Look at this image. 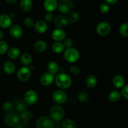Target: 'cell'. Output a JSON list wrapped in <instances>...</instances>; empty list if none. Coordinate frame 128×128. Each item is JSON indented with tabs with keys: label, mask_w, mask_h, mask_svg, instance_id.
Listing matches in <instances>:
<instances>
[{
	"label": "cell",
	"mask_w": 128,
	"mask_h": 128,
	"mask_svg": "<svg viewBox=\"0 0 128 128\" xmlns=\"http://www.w3.org/2000/svg\"><path fill=\"white\" fill-rule=\"evenodd\" d=\"M80 54L78 50L73 47L66 48L64 52V59L70 63L76 62L80 58Z\"/></svg>",
	"instance_id": "cell-3"
},
{
	"label": "cell",
	"mask_w": 128,
	"mask_h": 128,
	"mask_svg": "<svg viewBox=\"0 0 128 128\" xmlns=\"http://www.w3.org/2000/svg\"><path fill=\"white\" fill-rule=\"evenodd\" d=\"M12 18L11 16L6 14L0 15V27L2 28H8L11 26Z\"/></svg>",
	"instance_id": "cell-16"
},
{
	"label": "cell",
	"mask_w": 128,
	"mask_h": 128,
	"mask_svg": "<svg viewBox=\"0 0 128 128\" xmlns=\"http://www.w3.org/2000/svg\"><path fill=\"white\" fill-rule=\"evenodd\" d=\"M55 128H61V127H55Z\"/></svg>",
	"instance_id": "cell-46"
},
{
	"label": "cell",
	"mask_w": 128,
	"mask_h": 128,
	"mask_svg": "<svg viewBox=\"0 0 128 128\" xmlns=\"http://www.w3.org/2000/svg\"><path fill=\"white\" fill-rule=\"evenodd\" d=\"M48 72L52 75H56L60 71V65L56 61H51L48 63Z\"/></svg>",
	"instance_id": "cell-19"
},
{
	"label": "cell",
	"mask_w": 128,
	"mask_h": 128,
	"mask_svg": "<svg viewBox=\"0 0 128 128\" xmlns=\"http://www.w3.org/2000/svg\"><path fill=\"white\" fill-rule=\"evenodd\" d=\"M68 19L64 15H58L54 18V23L58 28H61L67 26L68 24Z\"/></svg>",
	"instance_id": "cell-12"
},
{
	"label": "cell",
	"mask_w": 128,
	"mask_h": 128,
	"mask_svg": "<svg viewBox=\"0 0 128 128\" xmlns=\"http://www.w3.org/2000/svg\"><path fill=\"white\" fill-rule=\"evenodd\" d=\"M61 127V128H77V124L74 120L71 119H67L62 122Z\"/></svg>",
	"instance_id": "cell-27"
},
{
	"label": "cell",
	"mask_w": 128,
	"mask_h": 128,
	"mask_svg": "<svg viewBox=\"0 0 128 128\" xmlns=\"http://www.w3.org/2000/svg\"><path fill=\"white\" fill-rule=\"evenodd\" d=\"M121 95L120 92L118 90H113L109 94L108 99L110 101L112 102H116L121 99Z\"/></svg>",
	"instance_id": "cell-29"
},
{
	"label": "cell",
	"mask_w": 128,
	"mask_h": 128,
	"mask_svg": "<svg viewBox=\"0 0 128 128\" xmlns=\"http://www.w3.org/2000/svg\"><path fill=\"white\" fill-rule=\"evenodd\" d=\"M4 37V33L2 30H0V40H2Z\"/></svg>",
	"instance_id": "cell-45"
},
{
	"label": "cell",
	"mask_w": 128,
	"mask_h": 128,
	"mask_svg": "<svg viewBox=\"0 0 128 128\" xmlns=\"http://www.w3.org/2000/svg\"><path fill=\"white\" fill-rule=\"evenodd\" d=\"M68 21L71 23H76L80 20V15L76 11H71L70 13H69Z\"/></svg>",
	"instance_id": "cell-34"
},
{
	"label": "cell",
	"mask_w": 128,
	"mask_h": 128,
	"mask_svg": "<svg viewBox=\"0 0 128 128\" xmlns=\"http://www.w3.org/2000/svg\"><path fill=\"white\" fill-rule=\"evenodd\" d=\"M51 36L54 41L61 42L66 38V32L61 28H56L52 31Z\"/></svg>",
	"instance_id": "cell-14"
},
{
	"label": "cell",
	"mask_w": 128,
	"mask_h": 128,
	"mask_svg": "<svg viewBox=\"0 0 128 128\" xmlns=\"http://www.w3.org/2000/svg\"><path fill=\"white\" fill-rule=\"evenodd\" d=\"M5 1L9 4H14L17 1V0H5Z\"/></svg>",
	"instance_id": "cell-44"
},
{
	"label": "cell",
	"mask_w": 128,
	"mask_h": 128,
	"mask_svg": "<svg viewBox=\"0 0 128 128\" xmlns=\"http://www.w3.org/2000/svg\"><path fill=\"white\" fill-rule=\"evenodd\" d=\"M112 84L117 89L122 88L125 85L124 78L121 75H116L112 79Z\"/></svg>",
	"instance_id": "cell-18"
},
{
	"label": "cell",
	"mask_w": 128,
	"mask_h": 128,
	"mask_svg": "<svg viewBox=\"0 0 128 128\" xmlns=\"http://www.w3.org/2000/svg\"><path fill=\"white\" fill-rule=\"evenodd\" d=\"M40 80L41 84L43 86H50L52 85V83L54 81V76L48 72L41 75Z\"/></svg>",
	"instance_id": "cell-11"
},
{
	"label": "cell",
	"mask_w": 128,
	"mask_h": 128,
	"mask_svg": "<svg viewBox=\"0 0 128 128\" xmlns=\"http://www.w3.org/2000/svg\"><path fill=\"white\" fill-rule=\"evenodd\" d=\"M15 109H16V111L19 112H22L24 110H26L27 109V104L24 102V100H20V99H18L15 102Z\"/></svg>",
	"instance_id": "cell-26"
},
{
	"label": "cell",
	"mask_w": 128,
	"mask_h": 128,
	"mask_svg": "<svg viewBox=\"0 0 128 128\" xmlns=\"http://www.w3.org/2000/svg\"><path fill=\"white\" fill-rule=\"evenodd\" d=\"M96 33L101 36H104L108 35L111 31V25L106 21H102L98 23L96 26Z\"/></svg>",
	"instance_id": "cell-9"
},
{
	"label": "cell",
	"mask_w": 128,
	"mask_h": 128,
	"mask_svg": "<svg viewBox=\"0 0 128 128\" xmlns=\"http://www.w3.org/2000/svg\"><path fill=\"white\" fill-rule=\"evenodd\" d=\"M52 99L57 104H63L66 102L68 99L67 95L62 90H56L52 94Z\"/></svg>",
	"instance_id": "cell-7"
},
{
	"label": "cell",
	"mask_w": 128,
	"mask_h": 128,
	"mask_svg": "<svg viewBox=\"0 0 128 128\" xmlns=\"http://www.w3.org/2000/svg\"><path fill=\"white\" fill-rule=\"evenodd\" d=\"M20 115L21 119H22L23 121H29L32 117V114L31 112L27 110H25L22 111V112H21V114Z\"/></svg>",
	"instance_id": "cell-33"
},
{
	"label": "cell",
	"mask_w": 128,
	"mask_h": 128,
	"mask_svg": "<svg viewBox=\"0 0 128 128\" xmlns=\"http://www.w3.org/2000/svg\"><path fill=\"white\" fill-rule=\"evenodd\" d=\"M14 128H25V127H24V125H23V124H22L19 123V124H16V125L14 127Z\"/></svg>",
	"instance_id": "cell-43"
},
{
	"label": "cell",
	"mask_w": 128,
	"mask_h": 128,
	"mask_svg": "<svg viewBox=\"0 0 128 128\" xmlns=\"http://www.w3.org/2000/svg\"><path fill=\"white\" fill-rule=\"evenodd\" d=\"M54 82L57 87L61 89H66L72 84L71 77L65 73H60L54 78Z\"/></svg>",
	"instance_id": "cell-1"
},
{
	"label": "cell",
	"mask_w": 128,
	"mask_h": 128,
	"mask_svg": "<svg viewBox=\"0 0 128 128\" xmlns=\"http://www.w3.org/2000/svg\"><path fill=\"white\" fill-rule=\"evenodd\" d=\"M21 120L20 115L16 112H11L7 113L4 118V121L6 125L9 127H14L16 124H19Z\"/></svg>",
	"instance_id": "cell-4"
},
{
	"label": "cell",
	"mask_w": 128,
	"mask_h": 128,
	"mask_svg": "<svg viewBox=\"0 0 128 128\" xmlns=\"http://www.w3.org/2000/svg\"><path fill=\"white\" fill-rule=\"evenodd\" d=\"M70 72L74 75H78L81 72V69L78 66H72L70 69Z\"/></svg>",
	"instance_id": "cell-39"
},
{
	"label": "cell",
	"mask_w": 128,
	"mask_h": 128,
	"mask_svg": "<svg viewBox=\"0 0 128 128\" xmlns=\"http://www.w3.org/2000/svg\"><path fill=\"white\" fill-rule=\"evenodd\" d=\"M52 50L55 53H61L64 50V46L60 41H56L52 44Z\"/></svg>",
	"instance_id": "cell-28"
},
{
	"label": "cell",
	"mask_w": 128,
	"mask_h": 128,
	"mask_svg": "<svg viewBox=\"0 0 128 128\" xmlns=\"http://www.w3.org/2000/svg\"><path fill=\"white\" fill-rule=\"evenodd\" d=\"M20 54H21V51H20V48L16 46L11 47L8 51V55L10 58L12 59V60L17 59L20 56Z\"/></svg>",
	"instance_id": "cell-22"
},
{
	"label": "cell",
	"mask_w": 128,
	"mask_h": 128,
	"mask_svg": "<svg viewBox=\"0 0 128 128\" xmlns=\"http://www.w3.org/2000/svg\"><path fill=\"white\" fill-rule=\"evenodd\" d=\"M20 7L24 12L30 11L32 8V0H21L20 3Z\"/></svg>",
	"instance_id": "cell-21"
},
{
	"label": "cell",
	"mask_w": 128,
	"mask_h": 128,
	"mask_svg": "<svg viewBox=\"0 0 128 128\" xmlns=\"http://www.w3.org/2000/svg\"><path fill=\"white\" fill-rule=\"evenodd\" d=\"M38 100V95L37 92L33 90L26 91L24 96V100L28 105H34Z\"/></svg>",
	"instance_id": "cell-8"
},
{
	"label": "cell",
	"mask_w": 128,
	"mask_h": 128,
	"mask_svg": "<svg viewBox=\"0 0 128 128\" xmlns=\"http://www.w3.org/2000/svg\"><path fill=\"white\" fill-rule=\"evenodd\" d=\"M36 128H54V120L50 117L42 115L39 117L36 122Z\"/></svg>",
	"instance_id": "cell-6"
},
{
	"label": "cell",
	"mask_w": 128,
	"mask_h": 128,
	"mask_svg": "<svg viewBox=\"0 0 128 128\" xmlns=\"http://www.w3.org/2000/svg\"><path fill=\"white\" fill-rule=\"evenodd\" d=\"M119 31L121 36L127 37L128 36V23H123L121 25L119 28Z\"/></svg>",
	"instance_id": "cell-32"
},
{
	"label": "cell",
	"mask_w": 128,
	"mask_h": 128,
	"mask_svg": "<svg viewBox=\"0 0 128 128\" xmlns=\"http://www.w3.org/2000/svg\"><path fill=\"white\" fill-rule=\"evenodd\" d=\"M77 98L81 102H86L90 99V95L85 91H81L78 94Z\"/></svg>",
	"instance_id": "cell-31"
},
{
	"label": "cell",
	"mask_w": 128,
	"mask_h": 128,
	"mask_svg": "<svg viewBox=\"0 0 128 128\" xmlns=\"http://www.w3.org/2000/svg\"><path fill=\"white\" fill-rule=\"evenodd\" d=\"M62 41H63L62 44H63L64 47L67 48H70V47H72V40H71L70 38H65Z\"/></svg>",
	"instance_id": "cell-38"
},
{
	"label": "cell",
	"mask_w": 128,
	"mask_h": 128,
	"mask_svg": "<svg viewBox=\"0 0 128 128\" xmlns=\"http://www.w3.org/2000/svg\"><path fill=\"white\" fill-rule=\"evenodd\" d=\"M58 8L62 15L69 14L73 10V2L71 0H60L58 2Z\"/></svg>",
	"instance_id": "cell-5"
},
{
	"label": "cell",
	"mask_w": 128,
	"mask_h": 128,
	"mask_svg": "<svg viewBox=\"0 0 128 128\" xmlns=\"http://www.w3.org/2000/svg\"><path fill=\"white\" fill-rule=\"evenodd\" d=\"M14 104L12 102H5L3 104V105H2V109H3L4 111L6 113L12 112L14 110Z\"/></svg>",
	"instance_id": "cell-30"
},
{
	"label": "cell",
	"mask_w": 128,
	"mask_h": 128,
	"mask_svg": "<svg viewBox=\"0 0 128 128\" xmlns=\"http://www.w3.org/2000/svg\"><path fill=\"white\" fill-rule=\"evenodd\" d=\"M33 26L35 31L40 34L46 33L48 29V26L47 23L42 20H39V21H36V23H34Z\"/></svg>",
	"instance_id": "cell-15"
},
{
	"label": "cell",
	"mask_w": 128,
	"mask_h": 128,
	"mask_svg": "<svg viewBox=\"0 0 128 128\" xmlns=\"http://www.w3.org/2000/svg\"><path fill=\"white\" fill-rule=\"evenodd\" d=\"M10 33L11 37L14 39H19L21 38L23 34L22 29L20 25H14L10 30Z\"/></svg>",
	"instance_id": "cell-13"
},
{
	"label": "cell",
	"mask_w": 128,
	"mask_h": 128,
	"mask_svg": "<svg viewBox=\"0 0 128 128\" xmlns=\"http://www.w3.org/2000/svg\"><path fill=\"white\" fill-rule=\"evenodd\" d=\"M100 10L102 14H106L110 11V6L106 3H104L100 5Z\"/></svg>",
	"instance_id": "cell-36"
},
{
	"label": "cell",
	"mask_w": 128,
	"mask_h": 128,
	"mask_svg": "<svg viewBox=\"0 0 128 128\" xmlns=\"http://www.w3.org/2000/svg\"><path fill=\"white\" fill-rule=\"evenodd\" d=\"M47 43L44 40H38L34 44V49L36 51L42 53L47 49Z\"/></svg>",
	"instance_id": "cell-24"
},
{
	"label": "cell",
	"mask_w": 128,
	"mask_h": 128,
	"mask_svg": "<svg viewBox=\"0 0 128 128\" xmlns=\"http://www.w3.org/2000/svg\"><path fill=\"white\" fill-rule=\"evenodd\" d=\"M8 51V45L4 40H0V55H2Z\"/></svg>",
	"instance_id": "cell-35"
},
{
	"label": "cell",
	"mask_w": 128,
	"mask_h": 128,
	"mask_svg": "<svg viewBox=\"0 0 128 128\" xmlns=\"http://www.w3.org/2000/svg\"><path fill=\"white\" fill-rule=\"evenodd\" d=\"M58 1L57 0H44L43 6L48 12H53L58 8Z\"/></svg>",
	"instance_id": "cell-17"
},
{
	"label": "cell",
	"mask_w": 128,
	"mask_h": 128,
	"mask_svg": "<svg viewBox=\"0 0 128 128\" xmlns=\"http://www.w3.org/2000/svg\"><path fill=\"white\" fill-rule=\"evenodd\" d=\"M3 70L7 74L11 75L14 73L16 70V66L11 61H6L3 64Z\"/></svg>",
	"instance_id": "cell-20"
},
{
	"label": "cell",
	"mask_w": 128,
	"mask_h": 128,
	"mask_svg": "<svg viewBox=\"0 0 128 128\" xmlns=\"http://www.w3.org/2000/svg\"><path fill=\"white\" fill-rule=\"evenodd\" d=\"M31 70L27 67H22L18 70L17 72V77L20 81L26 82L31 77Z\"/></svg>",
	"instance_id": "cell-10"
},
{
	"label": "cell",
	"mask_w": 128,
	"mask_h": 128,
	"mask_svg": "<svg viewBox=\"0 0 128 128\" xmlns=\"http://www.w3.org/2000/svg\"><path fill=\"white\" fill-rule=\"evenodd\" d=\"M86 84L90 89H93L97 85L98 79L95 75H90L86 79Z\"/></svg>",
	"instance_id": "cell-23"
},
{
	"label": "cell",
	"mask_w": 128,
	"mask_h": 128,
	"mask_svg": "<svg viewBox=\"0 0 128 128\" xmlns=\"http://www.w3.org/2000/svg\"><path fill=\"white\" fill-rule=\"evenodd\" d=\"M23 23L24 25L26 26H27V27H31V26H33L34 24L33 20H32L31 18L30 17H27L26 18H24Z\"/></svg>",
	"instance_id": "cell-37"
},
{
	"label": "cell",
	"mask_w": 128,
	"mask_h": 128,
	"mask_svg": "<svg viewBox=\"0 0 128 128\" xmlns=\"http://www.w3.org/2000/svg\"><path fill=\"white\" fill-rule=\"evenodd\" d=\"M32 57L29 53L25 52L21 56V62L24 66H28L32 63Z\"/></svg>",
	"instance_id": "cell-25"
},
{
	"label": "cell",
	"mask_w": 128,
	"mask_h": 128,
	"mask_svg": "<svg viewBox=\"0 0 128 128\" xmlns=\"http://www.w3.org/2000/svg\"><path fill=\"white\" fill-rule=\"evenodd\" d=\"M105 3H108V5H114L118 2L119 0H104Z\"/></svg>",
	"instance_id": "cell-42"
},
{
	"label": "cell",
	"mask_w": 128,
	"mask_h": 128,
	"mask_svg": "<svg viewBox=\"0 0 128 128\" xmlns=\"http://www.w3.org/2000/svg\"><path fill=\"white\" fill-rule=\"evenodd\" d=\"M64 108L59 104L52 105L50 110V117L54 121H61L64 117Z\"/></svg>",
	"instance_id": "cell-2"
},
{
	"label": "cell",
	"mask_w": 128,
	"mask_h": 128,
	"mask_svg": "<svg viewBox=\"0 0 128 128\" xmlns=\"http://www.w3.org/2000/svg\"><path fill=\"white\" fill-rule=\"evenodd\" d=\"M121 95L126 100L128 99V85H124L122 87V90H121Z\"/></svg>",
	"instance_id": "cell-40"
},
{
	"label": "cell",
	"mask_w": 128,
	"mask_h": 128,
	"mask_svg": "<svg viewBox=\"0 0 128 128\" xmlns=\"http://www.w3.org/2000/svg\"><path fill=\"white\" fill-rule=\"evenodd\" d=\"M44 20L46 22L50 23L53 21L54 20V15H52V13L48 12L44 16Z\"/></svg>",
	"instance_id": "cell-41"
}]
</instances>
